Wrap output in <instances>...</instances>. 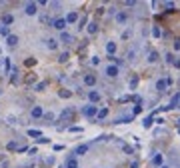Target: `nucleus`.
Masks as SVG:
<instances>
[{"mask_svg": "<svg viewBox=\"0 0 180 168\" xmlns=\"http://www.w3.org/2000/svg\"><path fill=\"white\" fill-rule=\"evenodd\" d=\"M82 114L86 116V118H92V116H98V108H96L94 104H88L82 108Z\"/></svg>", "mask_w": 180, "mask_h": 168, "instance_id": "1", "label": "nucleus"}, {"mask_svg": "<svg viewBox=\"0 0 180 168\" xmlns=\"http://www.w3.org/2000/svg\"><path fill=\"white\" fill-rule=\"evenodd\" d=\"M24 12L28 16H34L38 12V2H26V4H24Z\"/></svg>", "mask_w": 180, "mask_h": 168, "instance_id": "2", "label": "nucleus"}, {"mask_svg": "<svg viewBox=\"0 0 180 168\" xmlns=\"http://www.w3.org/2000/svg\"><path fill=\"white\" fill-rule=\"evenodd\" d=\"M52 26L56 30H62L64 32V28H66V18H56V20H52Z\"/></svg>", "mask_w": 180, "mask_h": 168, "instance_id": "3", "label": "nucleus"}, {"mask_svg": "<svg viewBox=\"0 0 180 168\" xmlns=\"http://www.w3.org/2000/svg\"><path fill=\"white\" fill-rule=\"evenodd\" d=\"M30 116H32V118H42V116H44L42 106H32V110H30Z\"/></svg>", "mask_w": 180, "mask_h": 168, "instance_id": "4", "label": "nucleus"}, {"mask_svg": "<svg viewBox=\"0 0 180 168\" xmlns=\"http://www.w3.org/2000/svg\"><path fill=\"white\" fill-rule=\"evenodd\" d=\"M106 76H110V78H116L118 76V66L114 64V66H106V72H104Z\"/></svg>", "mask_w": 180, "mask_h": 168, "instance_id": "5", "label": "nucleus"}, {"mask_svg": "<svg viewBox=\"0 0 180 168\" xmlns=\"http://www.w3.org/2000/svg\"><path fill=\"white\" fill-rule=\"evenodd\" d=\"M84 84H86V86H94V84H96V76H94V74H86V76H84Z\"/></svg>", "mask_w": 180, "mask_h": 168, "instance_id": "6", "label": "nucleus"}, {"mask_svg": "<svg viewBox=\"0 0 180 168\" xmlns=\"http://www.w3.org/2000/svg\"><path fill=\"white\" fill-rule=\"evenodd\" d=\"M88 148H90L88 144H80V146H78V148L74 150V154H76V156H82V154H86V152H88Z\"/></svg>", "mask_w": 180, "mask_h": 168, "instance_id": "7", "label": "nucleus"}, {"mask_svg": "<svg viewBox=\"0 0 180 168\" xmlns=\"http://www.w3.org/2000/svg\"><path fill=\"white\" fill-rule=\"evenodd\" d=\"M88 100L94 104V102H98L100 100V92H96V90H90L88 92Z\"/></svg>", "mask_w": 180, "mask_h": 168, "instance_id": "8", "label": "nucleus"}, {"mask_svg": "<svg viewBox=\"0 0 180 168\" xmlns=\"http://www.w3.org/2000/svg\"><path fill=\"white\" fill-rule=\"evenodd\" d=\"M166 88H168V80H164V78H162V80L156 82V90H158V92H164Z\"/></svg>", "mask_w": 180, "mask_h": 168, "instance_id": "9", "label": "nucleus"}, {"mask_svg": "<svg viewBox=\"0 0 180 168\" xmlns=\"http://www.w3.org/2000/svg\"><path fill=\"white\" fill-rule=\"evenodd\" d=\"M74 22H78V14H76V12H68L66 14V24H74Z\"/></svg>", "mask_w": 180, "mask_h": 168, "instance_id": "10", "label": "nucleus"}, {"mask_svg": "<svg viewBox=\"0 0 180 168\" xmlns=\"http://www.w3.org/2000/svg\"><path fill=\"white\" fill-rule=\"evenodd\" d=\"M72 114H74V112H72L70 108H66V110L60 114V120H62V122H66V120H70V118H72Z\"/></svg>", "mask_w": 180, "mask_h": 168, "instance_id": "11", "label": "nucleus"}, {"mask_svg": "<svg viewBox=\"0 0 180 168\" xmlns=\"http://www.w3.org/2000/svg\"><path fill=\"white\" fill-rule=\"evenodd\" d=\"M6 44H8V46H16V44H18V36H16V34H10L8 38H6Z\"/></svg>", "mask_w": 180, "mask_h": 168, "instance_id": "12", "label": "nucleus"}, {"mask_svg": "<svg viewBox=\"0 0 180 168\" xmlns=\"http://www.w3.org/2000/svg\"><path fill=\"white\" fill-rule=\"evenodd\" d=\"M14 22V16L12 14H4L2 16V26H8V24H12Z\"/></svg>", "mask_w": 180, "mask_h": 168, "instance_id": "13", "label": "nucleus"}, {"mask_svg": "<svg viewBox=\"0 0 180 168\" xmlns=\"http://www.w3.org/2000/svg\"><path fill=\"white\" fill-rule=\"evenodd\" d=\"M126 20H128L126 12H116V22H118V24H124Z\"/></svg>", "mask_w": 180, "mask_h": 168, "instance_id": "14", "label": "nucleus"}, {"mask_svg": "<svg viewBox=\"0 0 180 168\" xmlns=\"http://www.w3.org/2000/svg\"><path fill=\"white\" fill-rule=\"evenodd\" d=\"M178 102H180V94H174L172 100H170V104H168V108H178Z\"/></svg>", "mask_w": 180, "mask_h": 168, "instance_id": "15", "label": "nucleus"}, {"mask_svg": "<svg viewBox=\"0 0 180 168\" xmlns=\"http://www.w3.org/2000/svg\"><path fill=\"white\" fill-rule=\"evenodd\" d=\"M46 46L50 48V50H56V48H58V40L56 38H48L46 40Z\"/></svg>", "mask_w": 180, "mask_h": 168, "instance_id": "16", "label": "nucleus"}, {"mask_svg": "<svg viewBox=\"0 0 180 168\" xmlns=\"http://www.w3.org/2000/svg\"><path fill=\"white\" fill-rule=\"evenodd\" d=\"M86 30H88V34H96V30H98V24H96V22L86 24Z\"/></svg>", "mask_w": 180, "mask_h": 168, "instance_id": "17", "label": "nucleus"}, {"mask_svg": "<svg viewBox=\"0 0 180 168\" xmlns=\"http://www.w3.org/2000/svg\"><path fill=\"white\" fill-rule=\"evenodd\" d=\"M152 164H154V166H158V168H160L162 166V156H160V154H154V156H152Z\"/></svg>", "mask_w": 180, "mask_h": 168, "instance_id": "18", "label": "nucleus"}, {"mask_svg": "<svg viewBox=\"0 0 180 168\" xmlns=\"http://www.w3.org/2000/svg\"><path fill=\"white\" fill-rule=\"evenodd\" d=\"M106 52L112 56V54L116 52V42H106Z\"/></svg>", "mask_w": 180, "mask_h": 168, "instance_id": "19", "label": "nucleus"}, {"mask_svg": "<svg viewBox=\"0 0 180 168\" xmlns=\"http://www.w3.org/2000/svg\"><path fill=\"white\" fill-rule=\"evenodd\" d=\"M60 40H62L64 44H70V42H72L74 38H72V36H70L68 32H62V34H60Z\"/></svg>", "mask_w": 180, "mask_h": 168, "instance_id": "20", "label": "nucleus"}, {"mask_svg": "<svg viewBox=\"0 0 180 168\" xmlns=\"http://www.w3.org/2000/svg\"><path fill=\"white\" fill-rule=\"evenodd\" d=\"M146 60H148V62H156V60H158V52H156V50H150Z\"/></svg>", "mask_w": 180, "mask_h": 168, "instance_id": "21", "label": "nucleus"}, {"mask_svg": "<svg viewBox=\"0 0 180 168\" xmlns=\"http://www.w3.org/2000/svg\"><path fill=\"white\" fill-rule=\"evenodd\" d=\"M64 168H78V162H76V158H68L66 164H64Z\"/></svg>", "mask_w": 180, "mask_h": 168, "instance_id": "22", "label": "nucleus"}, {"mask_svg": "<svg viewBox=\"0 0 180 168\" xmlns=\"http://www.w3.org/2000/svg\"><path fill=\"white\" fill-rule=\"evenodd\" d=\"M136 52H138V48H136V46H132L130 50H128V60H130V62H132L134 58H136Z\"/></svg>", "mask_w": 180, "mask_h": 168, "instance_id": "23", "label": "nucleus"}, {"mask_svg": "<svg viewBox=\"0 0 180 168\" xmlns=\"http://www.w3.org/2000/svg\"><path fill=\"white\" fill-rule=\"evenodd\" d=\"M28 136H32V138H40V136H42V132H40V130L30 128V130H28Z\"/></svg>", "mask_w": 180, "mask_h": 168, "instance_id": "24", "label": "nucleus"}, {"mask_svg": "<svg viewBox=\"0 0 180 168\" xmlns=\"http://www.w3.org/2000/svg\"><path fill=\"white\" fill-rule=\"evenodd\" d=\"M0 36H6V38L10 36V30H8V26H2V24H0Z\"/></svg>", "mask_w": 180, "mask_h": 168, "instance_id": "25", "label": "nucleus"}, {"mask_svg": "<svg viewBox=\"0 0 180 168\" xmlns=\"http://www.w3.org/2000/svg\"><path fill=\"white\" fill-rule=\"evenodd\" d=\"M46 86H48V82H38L36 86H34V90H36V92H42Z\"/></svg>", "mask_w": 180, "mask_h": 168, "instance_id": "26", "label": "nucleus"}, {"mask_svg": "<svg viewBox=\"0 0 180 168\" xmlns=\"http://www.w3.org/2000/svg\"><path fill=\"white\" fill-rule=\"evenodd\" d=\"M128 120H132V114H126L122 118H116V124H122V122H128Z\"/></svg>", "mask_w": 180, "mask_h": 168, "instance_id": "27", "label": "nucleus"}, {"mask_svg": "<svg viewBox=\"0 0 180 168\" xmlns=\"http://www.w3.org/2000/svg\"><path fill=\"white\" fill-rule=\"evenodd\" d=\"M106 116H108V110H106V108H100V110H98V116H96V118L102 120V118H106Z\"/></svg>", "mask_w": 180, "mask_h": 168, "instance_id": "28", "label": "nucleus"}, {"mask_svg": "<svg viewBox=\"0 0 180 168\" xmlns=\"http://www.w3.org/2000/svg\"><path fill=\"white\" fill-rule=\"evenodd\" d=\"M58 96H60V98H70L72 92L70 90H60V92H58Z\"/></svg>", "mask_w": 180, "mask_h": 168, "instance_id": "29", "label": "nucleus"}, {"mask_svg": "<svg viewBox=\"0 0 180 168\" xmlns=\"http://www.w3.org/2000/svg\"><path fill=\"white\" fill-rule=\"evenodd\" d=\"M160 28H158V26H152V36H154V38H160Z\"/></svg>", "mask_w": 180, "mask_h": 168, "instance_id": "30", "label": "nucleus"}, {"mask_svg": "<svg viewBox=\"0 0 180 168\" xmlns=\"http://www.w3.org/2000/svg\"><path fill=\"white\" fill-rule=\"evenodd\" d=\"M68 58H70V54H68V52H62L60 56H58V60H60V62H66Z\"/></svg>", "mask_w": 180, "mask_h": 168, "instance_id": "31", "label": "nucleus"}, {"mask_svg": "<svg viewBox=\"0 0 180 168\" xmlns=\"http://www.w3.org/2000/svg\"><path fill=\"white\" fill-rule=\"evenodd\" d=\"M142 124H144V128H150V124H152V116H148V118L144 120Z\"/></svg>", "mask_w": 180, "mask_h": 168, "instance_id": "32", "label": "nucleus"}, {"mask_svg": "<svg viewBox=\"0 0 180 168\" xmlns=\"http://www.w3.org/2000/svg\"><path fill=\"white\" fill-rule=\"evenodd\" d=\"M44 120H48V122H52V120H54V114H52V112H46V114H44Z\"/></svg>", "mask_w": 180, "mask_h": 168, "instance_id": "33", "label": "nucleus"}, {"mask_svg": "<svg viewBox=\"0 0 180 168\" xmlns=\"http://www.w3.org/2000/svg\"><path fill=\"white\" fill-rule=\"evenodd\" d=\"M166 62H168V64H174V56H172L170 52L166 54Z\"/></svg>", "mask_w": 180, "mask_h": 168, "instance_id": "34", "label": "nucleus"}, {"mask_svg": "<svg viewBox=\"0 0 180 168\" xmlns=\"http://www.w3.org/2000/svg\"><path fill=\"white\" fill-rule=\"evenodd\" d=\"M6 148H8V150H16L18 146H16V142H8V144H6Z\"/></svg>", "mask_w": 180, "mask_h": 168, "instance_id": "35", "label": "nucleus"}, {"mask_svg": "<svg viewBox=\"0 0 180 168\" xmlns=\"http://www.w3.org/2000/svg\"><path fill=\"white\" fill-rule=\"evenodd\" d=\"M78 24H80V26H78V28H84V26H86V18H84V16H82V18L78 20Z\"/></svg>", "mask_w": 180, "mask_h": 168, "instance_id": "36", "label": "nucleus"}, {"mask_svg": "<svg viewBox=\"0 0 180 168\" xmlns=\"http://www.w3.org/2000/svg\"><path fill=\"white\" fill-rule=\"evenodd\" d=\"M136 84H138V78H132L130 80V88H136Z\"/></svg>", "mask_w": 180, "mask_h": 168, "instance_id": "37", "label": "nucleus"}, {"mask_svg": "<svg viewBox=\"0 0 180 168\" xmlns=\"http://www.w3.org/2000/svg\"><path fill=\"white\" fill-rule=\"evenodd\" d=\"M92 64H94V66H98V64H100V58L94 56V58H92Z\"/></svg>", "mask_w": 180, "mask_h": 168, "instance_id": "38", "label": "nucleus"}, {"mask_svg": "<svg viewBox=\"0 0 180 168\" xmlns=\"http://www.w3.org/2000/svg\"><path fill=\"white\" fill-rule=\"evenodd\" d=\"M70 132H82V128H78V126H70Z\"/></svg>", "mask_w": 180, "mask_h": 168, "instance_id": "39", "label": "nucleus"}, {"mask_svg": "<svg viewBox=\"0 0 180 168\" xmlns=\"http://www.w3.org/2000/svg\"><path fill=\"white\" fill-rule=\"evenodd\" d=\"M164 8H174V2H164Z\"/></svg>", "mask_w": 180, "mask_h": 168, "instance_id": "40", "label": "nucleus"}, {"mask_svg": "<svg viewBox=\"0 0 180 168\" xmlns=\"http://www.w3.org/2000/svg\"><path fill=\"white\" fill-rule=\"evenodd\" d=\"M174 48H176V50H180V38H178V40L174 42Z\"/></svg>", "mask_w": 180, "mask_h": 168, "instance_id": "41", "label": "nucleus"}, {"mask_svg": "<svg viewBox=\"0 0 180 168\" xmlns=\"http://www.w3.org/2000/svg\"><path fill=\"white\" fill-rule=\"evenodd\" d=\"M130 168H140V166H138V162H132V164H130Z\"/></svg>", "mask_w": 180, "mask_h": 168, "instance_id": "42", "label": "nucleus"}, {"mask_svg": "<svg viewBox=\"0 0 180 168\" xmlns=\"http://www.w3.org/2000/svg\"><path fill=\"white\" fill-rule=\"evenodd\" d=\"M160 168H170V166H160Z\"/></svg>", "mask_w": 180, "mask_h": 168, "instance_id": "43", "label": "nucleus"}, {"mask_svg": "<svg viewBox=\"0 0 180 168\" xmlns=\"http://www.w3.org/2000/svg\"><path fill=\"white\" fill-rule=\"evenodd\" d=\"M178 126H180V118H178Z\"/></svg>", "mask_w": 180, "mask_h": 168, "instance_id": "44", "label": "nucleus"}, {"mask_svg": "<svg viewBox=\"0 0 180 168\" xmlns=\"http://www.w3.org/2000/svg\"><path fill=\"white\" fill-rule=\"evenodd\" d=\"M0 54H2V50H0Z\"/></svg>", "mask_w": 180, "mask_h": 168, "instance_id": "45", "label": "nucleus"}]
</instances>
